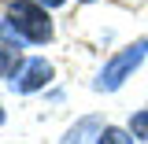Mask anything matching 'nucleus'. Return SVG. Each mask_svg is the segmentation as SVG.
Wrapping results in <instances>:
<instances>
[{
	"label": "nucleus",
	"mask_w": 148,
	"mask_h": 144,
	"mask_svg": "<svg viewBox=\"0 0 148 144\" xmlns=\"http://www.w3.org/2000/svg\"><path fill=\"white\" fill-rule=\"evenodd\" d=\"M96 144H133V137H130L126 129H115V126H108L104 133H100V141Z\"/></svg>",
	"instance_id": "5"
},
{
	"label": "nucleus",
	"mask_w": 148,
	"mask_h": 144,
	"mask_svg": "<svg viewBox=\"0 0 148 144\" xmlns=\"http://www.w3.org/2000/svg\"><path fill=\"white\" fill-rule=\"evenodd\" d=\"M48 78H52V67L45 59H26L22 70L11 78V85H15V92H37L48 85Z\"/></svg>",
	"instance_id": "3"
},
{
	"label": "nucleus",
	"mask_w": 148,
	"mask_h": 144,
	"mask_svg": "<svg viewBox=\"0 0 148 144\" xmlns=\"http://www.w3.org/2000/svg\"><path fill=\"white\" fill-rule=\"evenodd\" d=\"M15 59H18V48L4 41V44H0V78H4V74L11 70V67H15Z\"/></svg>",
	"instance_id": "6"
},
{
	"label": "nucleus",
	"mask_w": 148,
	"mask_h": 144,
	"mask_svg": "<svg viewBox=\"0 0 148 144\" xmlns=\"http://www.w3.org/2000/svg\"><path fill=\"white\" fill-rule=\"evenodd\" d=\"M8 26H11L18 37L34 41V44L52 41V22H48V15H45V8H37V4H30V0H15V4H11Z\"/></svg>",
	"instance_id": "1"
},
{
	"label": "nucleus",
	"mask_w": 148,
	"mask_h": 144,
	"mask_svg": "<svg viewBox=\"0 0 148 144\" xmlns=\"http://www.w3.org/2000/svg\"><path fill=\"white\" fill-rule=\"evenodd\" d=\"M130 129H133V137L148 141V111H137V115H133V122H130Z\"/></svg>",
	"instance_id": "7"
},
{
	"label": "nucleus",
	"mask_w": 148,
	"mask_h": 144,
	"mask_svg": "<svg viewBox=\"0 0 148 144\" xmlns=\"http://www.w3.org/2000/svg\"><path fill=\"white\" fill-rule=\"evenodd\" d=\"M92 133H96V137L104 133V129H100V118H82L78 126H71V129H67V137H63L59 144H85Z\"/></svg>",
	"instance_id": "4"
},
{
	"label": "nucleus",
	"mask_w": 148,
	"mask_h": 144,
	"mask_svg": "<svg viewBox=\"0 0 148 144\" xmlns=\"http://www.w3.org/2000/svg\"><path fill=\"white\" fill-rule=\"evenodd\" d=\"M0 122H4V111H0Z\"/></svg>",
	"instance_id": "9"
},
{
	"label": "nucleus",
	"mask_w": 148,
	"mask_h": 144,
	"mask_svg": "<svg viewBox=\"0 0 148 144\" xmlns=\"http://www.w3.org/2000/svg\"><path fill=\"white\" fill-rule=\"evenodd\" d=\"M41 4H45V8H59L63 0H41Z\"/></svg>",
	"instance_id": "8"
},
{
	"label": "nucleus",
	"mask_w": 148,
	"mask_h": 144,
	"mask_svg": "<svg viewBox=\"0 0 148 144\" xmlns=\"http://www.w3.org/2000/svg\"><path fill=\"white\" fill-rule=\"evenodd\" d=\"M145 55H148V41H133L130 48H122V52H119L108 67L100 70V78H96L92 85H96L100 92H115V89H119V85L130 78V74L145 63Z\"/></svg>",
	"instance_id": "2"
}]
</instances>
